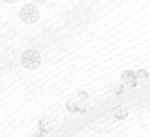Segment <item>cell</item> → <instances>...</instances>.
I'll list each match as a JSON object with an SVG mask.
<instances>
[{
	"label": "cell",
	"mask_w": 150,
	"mask_h": 137,
	"mask_svg": "<svg viewBox=\"0 0 150 137\" xmlns=\"http://www.w3.org/2000/svg\"><path fill=\"white\" fill-rule=\"evenodd\" d=\"M21 63L25 69L36 70L41 65V54L34 49H29L23 53L21 55Z\"/></svg>",
	"instance_id": "1"
},
{
	"label": "cell",
	"mask_w": 150,
	"mask_h": 137,
	"mask_svg": "<svg viewBox=\"0 0 150 137\" xmlns=\"http://www.w3.org/2000/svg\"><path fill=\"white\" fill-rule=\"evenodd\" d=\"M20 17L24 23L33 24L40 18V9L36 4H25L20 9Z\"/></svg>",
	"instance_id": "2"
},
{
	"label": "cell",
	"mask_w": 150,
	"mask_h": 137,
	"mask_svg": "<svg viewBox=\"0 0 150 137\" xmlns=\"http://www.w3.org/2000/svg\"><path fill=\"white\" fill-rule=\"evenodd\" d=\"M45 1H46V0H34V3H37V4H44Z\"/></svg>",
	"instance_id": "3"
},
{
	"label": "cell",
	"mask_w": 150,
	"mask_h": 137,
	"mask_svg": "<svg viewBox=\"0 0 150 137\" xmlns=\"http://www.w3.org/2000/svg\"><path fill=\"white\" fill-rule=\"evenodd\" d=\"M5 3H8V4H13L15 1H17V0H4Z\"/></svg>",
	"instance_id": "4"
}]
</instances>
